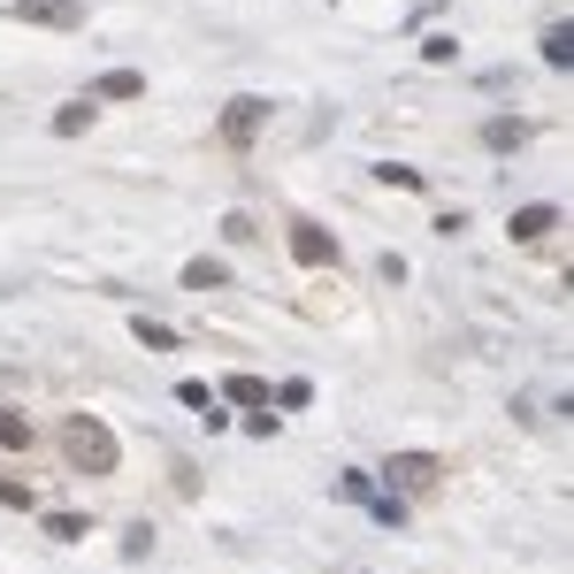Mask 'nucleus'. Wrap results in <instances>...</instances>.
Segmentation results:
<instances>
[{
	"label": "nucleus",
	"mask_w": 574,
	"mask_h": 574,
	"mask_svg": "<svg viewBox=\"0 0 574 574\" xmlns=\"http://www.w3.org/2000/svg\"><path fill=\"white\" fill-rule=\"evenodd\" d=\"M62 459H69L77 475H116L123 444H116V430H108L100 414H69V422H62Z\"/></svg>",
	"instance_id": "f257e3e1"
},
{
	"label": "nucleus",
	"mask_w": 574,
	"mask_h": 574,
	"mask_svg": "<svg viewBox=\"0 0 574 574\" xmlns=\"http://www.w3.org/2000/svg\"><path fill=\"white\" fill-rule=\"evenodd\" d=\"M269 123H277V100H261V93H238V100H223V139H230V145H253Z\"/></svg>",
	"instance_id": "f03ea898"
},
{
	"label": "nucleus",
	"mask_w": 574,
	"mask_h": 574,
	"mask_svg": "<svg viewBox=\"0 0 574 574\" xmlns=\"http://www.w3.org/2000/svg\"><path fill=\"white\" fill-rule=\"evenodd\" d=\"M284 238H291V261H299V269H337V238H329L322 223L291 215V223H284Z\"/></svg>",
	"instance_id": "7ed1b4c3"
},
{
	"label": "nucleus",
	"mask_w": 574,
	"mask_h": 574,
	"mask_svg": "<svg viewBox=\"0 0 574 574\" xmlns=\"http://www.w3.org/2000/svg\"><path fill=\"white\" fill-rule=\"evenodd\" d=\"M383 483H391V490H407V498H422V490L444 483V467H436L430 452H391V459H383Z\"/></svg>",
	"instance_id": "20e7f679"
},
{
	"label": "nucleus",
	"mask_w": 574,
	"mask_h": 574,
	"mask_svg": "<svg viewBox=\"0 0 574 574\" xmlns=\"http://www.w3.org/2000/svg\"><path fill=\"white\" fill-rule=\"evenodd\" d=\"M15 23H46V31H85V0H8Z\"/></svg>",
	"instance_id": "39448f33"
},
{
	"label": "nucleus",
	"mask_w": 574,
	"mask_h": 574,
	"mask_svg": "<svg viewBox=\"0 0 574 574\" xmlns=\"http://www.w3.org/2000/svg\"><path fill=\"white\" fill-rule=\"evenodd\" d=\"M529 139H537L529 116H498V123H483V145H490V153H521Z\"/></svg>",
	"instance_id": "423d86ee"
},
{
	"label": "nucleus",
	"mask_w": 574,
	"mask_h": 574,
	"mask_svg": "<svg viewBox=\"0 0 574 574\" xmlns=\"http://www.w3.org/2000/svg\"><path fill=\"white\" fill-rule=\"evenodd\" d=\"M506 230H513V246H529V238H552V230H560V207H521Z\"/></svg>",
	"instance_id": "0eeeda50"
},
{
	"label": "nucleus",
	"mask_w": 574,
	"mask_h": 574,
	"mask_svg": "<svg viewBox=\"0 0 574 574\" xmlns=\"http://www.w3.org/2000/svg\"><path fill=\"white\" fill-rule=\"evenodd\" d=\"M131 337H139L145 353H176V329H169L161 314H131Z\"/></svg>",
	"instance_id": "6e6552de"
},
{
	"label": "nucleus",
	"mask_w": 574,
	"mask_h": 574,
	"mask_svg": "<svg viewBox=\"0 0 574 574\" xmlns=\"http://www.w3.org/2000/svg\"><path fill=\"white\" fill-rule=\"evenodd\" d=\"M93 123H100V100H69V108L54 116V131H62V139H85Z\"/></svg>",
	"instance_id": "1a4fd4ad"
},
{
	"label": "nucleus",
	"mask_w": 574,
	"mask_h": 574,
	"mask_svg": "<svg viewBox=\"0 0 574 574\" xmlns=\"http://www.w3.org/2000/svg\"><path fill=\"white\" fill-rule=\"evenodd\" d=\"M215 284H230V269H223L215 253H199V261H184V291H215Z\"/></svg>",
	"instance_id": "9d476101"
},
{
	"label": "nucleus",
	"mask_w": 574,
	"mask_h": 574,
	"mask_svg": "<svg viewBox=\"0 0 574 574\" xmlns=\"http://www.w3.org/2000/svg\"><path fill=\"white\" fill-rule=\"evenodd\" d=\"M139 93H145V77H139V69H108L93 100H139Z\"/></svg>",
	"instance_id": "9b49d317"
},
{
	"label": "nucleus",
	"mask_w": 574,
	"mask_h": 574,
	"mask_svg": "<svg viewBox=\"0 0 574 574\" xmlns=\"http://www.w3.org/2000/svg\"><path fill=\"white\" fill-rule=\"evenodd\" d=\"M0 444H8V452H31V444H39V430H31L15 407H0Z\"/></svg>",
	"instance_id": "f8f14e48"
},
{
	"label": "nucleus",
	"mask_w": 574,
	"mask_h": 574,
	"mask_svg": "<svg viewBox=\"0 0 574 574\" xmlns=\"http://www.w3.org/2000/svg\"><path fill=\"white\" fill-rule=\"evenodd\" d=\"M376 184H391V192H422V169H414V161H376Z\"/></svg>",
	"instance_id": "ddd939ff"
},
{
	"label": "nucleus",
	"mask_w": 574,
	"mask_h": 574,
	"mask_svg": "<svg viewBox=\"0 0 574 574\" xmlns=\"http://www.w3.org/2000/svg\"><path fill=\"white\" fill-rule=\"evenodd\" d=\"M223 399H230V407H269V383H261V376H230Z\"/></svg>",
	"instance_id": "4468645a"
},
{
	"label": "nucleus",
	"mask_w": 574,
	"mask_h": 574,
	"mask_svg": "<svg viewBox=\"0 0 574 574\" xmlns=\"http://www.w3.org/2000/svg\"><path fill=\"white\" fill-rule=\"evenodd\" d=\"M544 62H552V69H574V31H567V23L544 31Z\"/></svg>",
	"instance_id": "2eb2a0df"
},
{
	"label": "nucleus",
	"mask_w": 574,
	"mask_h": 574,
	"mask_svg": "<svg viewBox=\"0 0 574 574\" xmlns=\"http://www.w3.org/2000/svg\"><path fill=\"white\" fill-rule=\"evenodd\" d=\"M560 414H567V407H544L537 391H521V399H513V422H560Z\"/></svg>",
	"instance_id": "dca6fc26"
},
{
	"label": "nucleus",
	"mask_w": 574,
	"mask_h": 574,
	"mask_svg": "<svg viewBox=\"0 0 574 574\" xmlns=\"http://www.w3.org/2000/svg\"><path fill=\"white\" fill-rule=\"evenodd\" d=\"M337 498H345V506H368V498H376V483H368L360 467H345V475H337Z\"/></svg>",
	"instance_id": "f3484780"
},
{
	"label": "nucleus",
	"mask_w": 574,
	"mask_h": 574,
	"mask_svg": "<svg viewBox=\"0 0 574 574\" xmlns=\"http://www.w3.org/2000/svg\"><path fill=\"white\" fill-rule=\"evenodd\" d=\"M46 537H62V544H77V537H93V521H85V513H46Z\"/></svg>",
	"instance_id": "a211bd4d"
},
{
	"label": "nucleus",
	"mask_w": 574,
	"mask_h": 574,
	"mask_svg": "<svg viewBox=\"0 0 574 574\" xmlns=\"http://www.w3.org/2000/svg\"><path fill=\"white\" fill-rule=\"evenodd\" d=\"M422 62H430V69H444V62H459V39H444V31H430V39H422Z\"/></svg>",
	"instance_id": "6ab92c4d"
},
{
	"label": "nucleus",
	"mask_w": 574,
	"mask_h": 574,
	"mask_svg": "<svg viewBox=\"0 0 574 574\" xmlns=\"http://www.w3.org/2000/svg\"><path fill=\"white\" fill-rule=\"evenodd\" d=\"M246 436H284V414L277 407H246Z\"/></svg>",
	"instance_id": "aec40b11"
},
{
	"label": "nucleus",
	"mask_w": 574,
	"mask_h": 574,
	"mask_svg": "<svg viewBox=\"0 0 574 574\" xmlns=\"http://www.w3.org/2000/svg\"><path fill=\"white\" fill-rule=\"evenodd\" d=\"M269 399H277V407H291V414H299V407H306V399H314V383H306V376H291V383H277V391H269Z\"/></svg>",
	"instance_id": "412c9836"
},
{
	"label": "nucleus",
	"mask_w": 574,
	"mask_h": 574,
	"mask_svg": "<svg viewBox=\"0 0 574 574\" xmlns=\"http://www.w3.org/2000/svg\"><path fill=\"white\" fill-rule=\"evenodd\" d=\"M145 552H153V521H131L123 529V560H145Z\"/></svg>",
	"instance_id": "4be33fe9"
},
{
	"label": "nucleus",
	"mask_w": 574,
	"mask_h": 574,
	"mask_svg": "<svg viewBox=\"0 0 574 574\" xmlns=\"http://www.w3.org/2000/svg\"><path fill=\"white\" fill-rule=\"evenodd\" d=\"M176 407H192V414H207V407H215V391H207V383H176Z\"/></svg>",
	"instance_id": "5701e85b"
},
{
	"label": "nucleus",
	"mask_w": 574,
	"mask_h": 574,
	"mask_svg": "<svg viewBox=\"0 0 574 574\" xmlns=\"http://www.w3.org/2000/svg\"><path fill=\"white\" fill-rule=\"evenodd\" d=\"M0 506H15V513H31L39 498H31V483H15V475H8V483H0Z\"/></svg>",
	"instance_id": "b1692460"
},
{
	"label": "nucleus",
	"mask_w": 574,
	"mask_h": 574,
	"mask_svg": "<svg viewBox=\"0 0 574 574\" xmlns=\"http://www.w3.org/2000/svg\"><path fill=\"white\" fill-rule=\"evenodd\" d=\"M368 513H376L383 529H399V521H407V498H368Z\"/></svg>",
	"instance_id": "393cba45"
}]
</instances>
